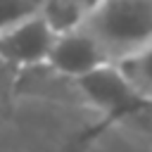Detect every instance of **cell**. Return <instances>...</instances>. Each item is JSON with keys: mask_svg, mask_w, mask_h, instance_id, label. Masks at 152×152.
I'll use <instances>...</instances> for the list:
<instances>
[{"mask_svg": "<svg viewBox=\"0 0 152 152\" xmlns=\"http://www.w3.org/2000/svg\"><path fill=\"white\" fill-rule=\"evenodd\" d=\"M81 24L112 62H121L152 43V0H97Z\"/></svg>", "mask_w": 152, "mask_h": 152, "instance_id": "6da1fadb", "label": "cell"}, {"mask_svg": "<svg viewBox=\"0 0 152 152\" xmlns=\"http://www.w3.org/2000/svg\"><path fill=\"white\" fill-rule=\"evenodd\" d=\"M57 33L59 28L45 12L5 26L0 28V59L12 69L45 66Z\"/></svg>", "mask_w": 152, "mask_h": 152, "instance_id": "7a4b0ae2", "label": "cell"}, {"mask_svg": "<svg viewBox=\"0 0 152 152\" xmlns=\"http://www.w3.org/2000/svg\"><path fill=\"white\" fill-rule=\"evenodd\" d=\"M76 88L86 100H90L100 112L109 116H126L152 104L135 90V86L126 78L116 62L102 64L100 69L81 76L76 81Z\"/></svg>", "mask_w": 152, "mask_h": 152, "instance_id": "3957f363", "label": "cell"}, {"mask_svg": "<svg viewBox=\"0 0 152 152\" xmlns=\"http://www.w3.org/2000/svg\"><path fill=\"white\" fill-rule=\"evenodd\" d=\"M109 62L112 59L104 52V48L100 45V40L78 21L57 33V40L52 45V52H50L45 66L52 69L62 78L78 81L81 76H86Z\"/></svg>", "mask_w": 152, "mask_h": 152, "instance_id": "277c9868", "label": "cell"}, {"mask_svg": "<svg viewBox=\"0 0 152 152\" xmlns=\"http://www.w3.org/2000/svg\"><path fill=\"white\" fill-rule=\"evenodd\" d=\"M121 66V71L126 74V78L135 86V90L152 102V43L138 52H133L131 57L116 62Z\"/></svg>", "mask_w": 152, "mask_h": 152, "instance_id": "5b68a950", "label": "cell"}, {"mask_svg": "<svg viewBox=\"0 0 152 152\" xmlns=\"http://www.w3.org/2000/svg\"><path fill=\"white\" fill-rule=\"evenodd\" d=\"M97 0H48L45 14L52 19V24L62 31L83 19V14L95 5Z\"/></svg>", "mask_w": 152, "mask_h": 152, "instance_id": "8992f818", "label": "cell"}, {"mask_svg": "<svg viewBox=\"0 0 152 152\" xmlns=\"http://www.w3.org/2000/svg\"><path fill=\"white\" fill-rule=\"evenodd\" d=\"M48 0H0V28L45 12Z\"/></svg>", "mask_w": 152, "mask_h": 152, "instance_id": "52a82bcc", "label": "cell"}, {"mask_svg": "<svg viewBox=\"0 0 152 152\" xmlns=\"http://www.w3.org/2000/svg\"><path fill=\"white\" fill-rule=\"evenodd\" d=\"M7 69H12L10 64H5L2 59H0V88H2V76H7Z\"/></svg>", "mask_w": 152, "mask_h": 152, "instance_id": "ba28073f", "label": "cell"}]
</instances>
